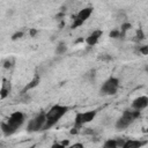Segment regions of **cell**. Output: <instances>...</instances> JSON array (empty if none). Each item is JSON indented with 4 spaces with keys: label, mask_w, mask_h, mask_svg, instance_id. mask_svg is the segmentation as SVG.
<instances>
[{
    "label": "cell",
    "mask_w": 148,
    "mask_h": 148,
    "mask_svg": "<svg viewBox=\"0 0 148 148\" xmlns=\"http://www.w3.org/2000/svg\"><path fill=\"white\" fill-rule=\"evenodd\" d=\"M68 111V108L67 106H64V105H53L49 112L46 113V123L43 127V130H49L50 127H52L66 112Z\"/></svg>",
    "instance_id": "2"
},
{
    "label": "cell",
    "mask_w": 148,
    "mask_h": 148,
    "mask_svg": "<svg viewBox=\"0 0 148 148\" xmlns=\"http://www.w3.org/2000/svg\"><path fill=\"white\" fill-rule=\"evenodd\" d=\"M67 143H68V141H62L61 143H54V145H52L51 148H65Z\"/></svg>",
    "instance_id": "19"
},
{
    "label": "cell",
    "mask_w": 148,
    "mask_h": 148,
    "mask_svg": "<svg viewBox=\"0 0 148 148\" xmlns=\"http://www.w3.org/2000/svg\"><path fill=\"white\" fill-rule=\"evenodd\" d=\"M91 12H92V8H91V7H86V8L81 9V10L77 13L76 18H79V20H81L82 22H84V21L91 15Z\"/></svg>",
    "instance_id": "9"
},
{
    "label": "cell",
    "mask_w": 148,
    "mask_h": 148,
    "mask_svg": "<svg viewBox=\"0 0 148 148\" xmlns=\"http://www.w3.org/2000/svg\"><path fill=\"white\" fill-rule=\"evenodd\" d=\"M118 87H119V80L117 77H110L101 87V94L102 95H114L118 90Z\"/></svg>",
    "instance_id": "5"
},
{
    "label": "cell",
    "mask_w": 148,
    "mask_h": 148,
    "mask_svg": "<svg viewBox=\"0 0 148 148\" xmlns=\"http://www.w3.org/2000/svg\"><path fill=\"white\" fill-rule=\"evenodd\" d=\"M102 30H95L92 34H90L89 35V37H87V39H86V42H87V44L89 45V46H94L97 42H98V39H99V37L102 36Z\"/></svg>",
    "instance_id": "8"
},
{
    "label": "cell",
    "mask_w": 148,
    "mask_h": 148,
    "mask_svg": "<svg viewBox=\"0 0 148 148\" xmlns=\"http://www.w3.org/2000/svg\"><path fill=\"white\" fill-rule=\"evenodd\" d=\"M24 121V116L22 112L16 111L14 113H12L7 120V123H2L1 124V130L3 132L5 135H12L14 134L23 124Z\"/></svg>",
    "instance_id": "1"
},
{
    "label": "cell",
    "mask_w": 148,
    "mask_h": 148,
    "mask_svg": "<svg viewBox=\"0 0 148 148\" xmlns=\"http://www.w3.org/2000/svg\"><path fill=\"white\" fill-rule=\"evenodd\" d=\"M81 42H83V38H79V39H76V40H75V44H77V43H81Z\"/></svg>",
    "instance_id": "24"
},
{
    "label": "cell",
    "mask_w": 148,
    "mask_h": 148,
    "mask_svg": "<svg viewBox=\"0 0 148 148\" xmlns=\"http://www.w3.org/2000/svg\"><path fill=\"white\" fill-rule=\"evenodd\" d=\"M12 62H13V60H9V59L5 60V62H3V67H5V68H9V67H12V66H13Z\"/></svg>",
    "instance_id": "21"
},
{
    "label": "cell",
    "mask_w": 148,
    "mask_h": 148,
    "mask_svg": "<svg viewBox=\"0 0 148 148\" xmlns=\"http://www.w3.org/2000/svg\"><path fill=\"white\" fill-rule=\"evenodd\" d=\"M83 24V22L81 21V20H79V18H74V22L72 23V25H71V28L72 29H75V28H77V27H80V25H82Z\"/></svg>",
    "instance_id": "16"
},
{
    "label": "cell",
    "mask_w": 148,
    "mask_h": 148,
    "mask_svg": "<svg viewBox=\"0 0 148 148\" xmlns=\"http://www.w3.org/2000/svg\"><path fill=\"white\" fill-rule=\"evenodd\" d=\"M147 106H148V97L147 96H140V97L135 98L132 103V108L138 111H140Z\"/></svg>",
    "instance_id": "7"
},
{
    "label": "cell",
    "mask_w": 148,
    "mask_h": 148,
    "mask_svg": "<svg viewBox=\"0 0 148 148\" xmlns=\"http://www.w3.org/2000/svg\"><path fill=\"white\" fill-rule=\"evenodd\" d=\"M131 28H132L131 23H124V24L121 25V28H120V37H124V36L126 35V31H127L128 29H131Z\"/></svg>",
    "instance_id": "14"
},
{
    "label": "cell",
    "mask_w": 148,
    "mask_h": 148,
    "mask_svg": "<svg viewBox=\"0 0 148 148\" xmlns=\"http://www.w3.org/2000/svg\"><path fill=\"white\" fill-rule=\"evenodd\" d=\"M38 84H39V76H38V75H35V77H34V79H32V80H31V81H30V82H29V83H28V84L22 89V91H21V92H22V94H25L28 90H30V89H32V88L37 87Z\"/></svg>",
    "instance_id": "12"
},
{
    "label": "cell",
    "mask_w": 148,
    "mask_h": 148,
    "mask_svg": "<svg viewBox=\"0 0 148 148\" xmlns=\"http://www.w3.org/2000/svg\"><path fill=\"white\" fill-rule=\"evenodd\" d=\"M145 132H146V133H148V127H147V128L145 130Z\"/></svg>",
    "instance_id": "26"
},
{
    "label": "cell",
    "mask_w": 148,
    "mask_h": 148,
    "mask_svg": "<svg viewBox=\"0 0 148 148\" xmlns=\"http://www.w3.org/2000/svg\"><path fill=\"white\" fill-rule=\"evenodd\" d=\"M142 54H148V46H142V47H140V50H139Z\"/></svg>",
    "instance_id": "22"
},
{
    "label": "cell",
    "mask_w": 148,
    "mask_h": 148,
    "mask_svg": "<svg viewBox=\"0 0 148 148\" xmlns=\"http://www.w3.org/2000/svg\"><path fill=\"white\" fill-rule=\"evenodd\" d=\"M146 143V141H140V140H127L125 142V145L121 148H140L141 146H143Z\"/></svg>",
    "instance_id": "11"
},
{
    "label": "cell",
    "mask_w": 148,
    "mask_h": 148,
    "mask_svg": "<svg viewBox=\"0 0 148 148\" xmlns=\"http://www.w3.org/2000/svg\"><path fill=\"white\" fill-rule=\"evenodd\" d=\"M35 35H37V30L36 29H30V36L34 37Z\"/></svg>",
    "instance_id": "23"
},
{
    "label": "cell",
    "mask_w": 148,
    "mask_h": 148,
    "mask_svg": "<svg viewBox=\"0 0 148 148\" xmlns=\"http://www.w3.org/2000/svg\"><path fill=\"white\" fill-rule=\"evenodd\" d=\"M139 117H140V111H138V110H125L123 116L117 120L116 127L118 130H124V128L128 127Z\"/></svg>",
    "instance_id": "3"
},
{
    "label": "cell",
    "mask_w": 148,
    "mask_h": 148,
    "mask_svg": "<svg viewBox=\"0 0 148 148\" xmlns=\"http://www.w3.org/2000/svg\"><path fill=\"white\" fill-rule=\"evenodd\" d=\"M65 51H66V44L65 43H59L58 44V46H57V50H56V52L58 53V54H61V53H65Z\"/></svg>",
    "instance_id": "15"
},
{
    "label": "cell",
    "mask_w": 148,
    "mask_h": 148,
    "mask_svg": "<svg viewBox=\"0 0 148 148\" xmlns=\"http://www.w3.org/2000/svg\"><path fill=\"white\" fill-rule=\"evenodd\" d=\"M2 86H1V90H0V98L1 99H5L7 96H8V94H9V91H10V82H8L7 80H2Z\"/></svg>",
    "instance_id": "10"
},
{
    "label": "cell",
    "mask_w": 148,
    "mask_h": 148,
    "mask_svg": "<svg viewBox=\"0 0 148 148\" xmlns=\"http://www.w3.org/2000/svg\"><path fill=\"white\" fill-rule=\"evenodd\" d=\"M35 147H36V145H32V146H30L29 148H35Z\"/></svg>",
    "instance_id": "25"
},
{
    "label": "cell",
    "mask_w": 148,
    "mask_h": 148,
    "mask_svg": "<svg viewBox=\"0 0 148 148\" xmlns=\"http://www.w3.org/2000/svg\"><path fill=\"white\" fill-rule=\"evenodd\" d=\"M96 113H97L96 110L87 111V112H77L76 116H75V119H74V127H73V130L71 131V133H76L77 130H79L83 124H87V123L91 121V120L95 118Z\"/></svg>",
    "instance_id": "4"
},
{
    "label": "cell",
    "mask_w": 148,
    "mask_h": 148,
    "mask_svg": "<svg viewBox=\"0 0 148 148\" xmlns=\"http://www.w3.org/2000/svg\"><path fill=\"white\" fill-rule=\"evenodd\" d=\"M46 123V113L40 112L37 117H35L34 119H31L27 126V131L28 132H36L39 130H43L44 125Z\"/></svg>",
    "instance_id": "6"
},
{
    "label": "cell",
    "mask_w": 148,
    "mask_h": 148,
    "mask_svg": "<svg viewBox=\"0 0 148 148\" xmlns=\"http://www.w3.org/2000/svg\"><path fill=\"white\" fill-rule=\"evenodd\" d=\"M104 148H119V147H118L117 140L110 139V140H108V141L104 143Z\"/></svg>",
    "instance_id": "13"
},
{
    "label": "cell",
    "mask_w": 148,
    "mask_h": 148,
    "mask_svg": "<svg viewBox=\"0 0 148 148\" xmlns=\"http://www.w3.org/2000/svg\"><path fill=\"white\" fill-rule=\"evenodd\" d=\"M22 36H23V32H22V31H17V32H15V34L12 36V39H13V40H16V39L21 38Z\"/></svg>",
    "instance_id": "20"
},
{
    "label": "cell",
    "mask_w": 148,
    "mask_h": 148,
    "mask_svg": "<svg viewBox=\"0 0 148 148\" xmlns=\"http://www.w3.org/2000/svg\"><path fill=\"white\" fill-rule=\"evenodd\" d=\"M145 38V34L142 31V29H138L136 31V40H142Z\"/></svg>",
    "instance_id": "18"
},
{
    "label": "cell",
    "mask_w": 148,
    "mask_h": 148,
    "mask_svg": "<svg viewBox=\"0 0 148 148\" xmlns=\"http://www.w3.org/2000/svg\"><path fill=\"white\" fill-rule=\"evenodd\" d=\"M111 38H120V30H112L110 32Z\"/></svg>",
    "instance_id": "17"
}]
</instances>
